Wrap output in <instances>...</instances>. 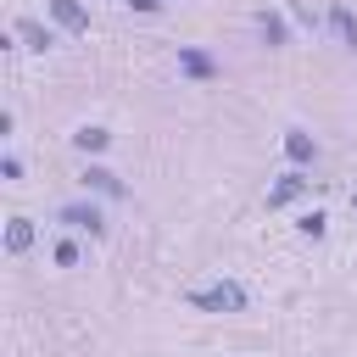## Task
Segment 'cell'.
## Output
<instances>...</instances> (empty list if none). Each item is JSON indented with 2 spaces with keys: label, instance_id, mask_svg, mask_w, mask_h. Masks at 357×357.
Listing matches in <instances>:
<instances>
[{
  "label": "cell",
  "instance_id": "cell-1",
  "mask_svg": "<svg viewBox=\"0 0 357 357\" xmlns=\"http://www.w3.org/2000/svg\"><path fill=\"white\" fill-rule=\"evenodd\" d=\"M190 307H201V312H240L245 307V290L234 279H218L206 290H190Z\"/></svg>",
  "mask_w": 357,
  "mask_h": 357
},
{
  "label": "cell",
  "instance_id": "cell-2",
  "mask_svg": "<svg viewBox=\"0 0 357 357\" xmlns=\"http://www.w3.org/2000/svg\"><path fill=\"white\" fill-rule=\"evenodd\" d=\"M61 223H67V229H84L89 240H100V234H106V218H100L89 201H73V206H61Z\"/></svg>",
  "mask_w": 357,
  "mask_h": 357
},
{
  "label": "cell",
  "instance_id": "cell-3",
  "mask_svg": "<svg viewBox=\"0 0 357 357\" xmlns=\"http://www.w3.org/2000/svg\"><path fill=\"white\" fill-rule=\"evenodd\" d=\"M178 67H184L190 78H201V84H206V78H218V61H212L206 50H195V45H184V50H178Z\"/></svg>",
  "mask_w": 357,
  "mask_h": 357
},
{
  "label": "cell",
  "instance_id": "cell-4",
  "mask_svg": "<svg viewBox=\"0 0 357 357\" xmlns=\"http://www.w3.org/2000/svg\"><path fill=\"white\" fill-rule=\"evenodd\" d=\"M50 17H56L67 33H84V28H89V11H84L78 0H50Z\"/></svg>",
  "mask_w": 357,
  "mask_h": 357
},
{
  "label": "cell",
  "instance_id": "cell-5",
  "mask_svg": "<svg viewBox=\"0 0 357 357\" xmlns=\"http://www.w3.org/2000/svg\"><path fill=\"white\" fill-rule=\"evenodd\" d=\"M284 156H290L296 167H307V162L318 156V145H312V134H301V128H290V134H284Z\"/></svg>",
  "mask_w": 357,
  "mask_h": 357
},
{
  "label": "cell",
  "instance_id": "cell-6",
  "mask_svg": "<svg viewBox=\"0 0 357 357\" xmlns=\"http://www.w3.org/2000/svg\"><path fill=\"white\" fill-rule=\"evenodd\" d=\"M296 195H307V178H301V173H284V178L268 190V206H290Z\"/></svg>",
  "mask_w": 357,
  "mask_h": 357
},
{
  "label": "cell",
  "instance_id": "cell-7",
  "mask_svg": "<svg viewBox=\"0 0 357 357\" xmlns=\"http://www.w3.org/2000/svg\"><path fill=\"white\" fill-rule=\"evenodd\" d=\"M28 245H33V223H28V218H11V223H6V251L22 257Z\"/></svg>",
  "mask_w": 357,
  "mask_h": 357
},
{
  "label": "cell",
  "instance_id": "cell-8",
  "mask_svg": "<svg viewBox=\"0 0 357 357\" xmlns=\"http://www.w3.org/2000/svg\"><path fill=\"white\" fill-rule=\"evenodd\" d=\"M84 184L100 190V195H123V178H117L112 167H84Z\"/></svg>",
  "mask_w": 357,
  "mask_h": 357
},
{
  "label": "cell",
  "instance_id": "cell-9",
  "mask_svg": "<svg viewBox=\"0 0 357 357\" xmlns=\"http://www.w3.org/2000/svg\"><path fill=\"white\" fill-rule=\"evenodd\" d=\"M329 22H335V33L346 39V50H357V17H351V6H329Z\"/></svg>",
  "mask_w": 357,
  "mask_h": 357
},
{
  "label": "cell",
  "instance_id": "cell-10",
  "mask_svg": "<svg viewBox=\"0 0 357 357\" xmlns=\"http://www.w3.org/2000/svg\"><path fill=\"white\" fill-rule=\"evenodd\" d=\"M17 39H22L28 50H45V45H50V33H45V28L33 22V17H22V22H17Z\"/></svg>",
  "mask_w": 357,
  "mask_h": 357
},
{
  "label": "cell",
  "instance_id": "cell-11",
  "mask_svg": "<svg viewBox=\"0 0 357 357\" xmlns=\"http://www.w3.org/2000/svg\"><path fill=\"white\" fill-rule=\"evenodd\" d=\"M257 28H262V39H268V45H284V39H290V33H284V17H273V11H262V17H257Z\"/></svg>",
  "mask_w": 357,
  "mask_h": 357
},
{
  "label": "cell",
  "instance_id": "cell-12",
  "mask_svg": "<svg viewBox=\"0 0 357 357\" xmlns=\"http://www.w3.org/2000/svg\"><path fill=\"white\" fill-rule=\"evenodd\" d=\"M73 145H78V151H106V145H112V134H106V128H78V134H73Z\"/></svg>",
  "mask_w": 357,
  "mask_h": 357
},
{
  "label": "cell",
  "instance_id": "cell-13",
  "mask_svg": "<svg viewBox=\"0 0 357 357\" xmlns=\"http://www.w3.org/2000/svg\"><path fill=\"white\" fill-rule=\"evenodd\" d=\"M324 223H329V218H324V212H307V218H301V223H296V229H301V234H307V240H318V234H324Z\"/></svg>",
  "mask_w": 357,
  "mask_h": 357
},
{
  "label": "cell",
  "instance_id": "cell-14",
  "mask_svg": "<svg viewBox=\"0 0 357 357\" xmlns=\"http://www.w3.org/2000/svg\"><path fill=\"white\" fill-rule=\"evenodd\" d=\"M50 257H56L61 268H73V262H78V245H73V240H56V251H50Z\"/></svg>",
  "mask_w": 357,
  "mask_h": 357
},
{
  "label": "cell",
  "instance_id": "cell-15",
  "mask_svg": "<svg viewBox=\"0 0 357 357\" xmlns=\"http://www.w3.org/2000/svg\"><path fill=\"white\" fill-rule=\"evenodd\" d=\"M128 6H134V11H156L162 0H128Z\"/></svg>",
  "mask_w": 357,
  "mask_h": 357
},
{
  "label": "cell",
  "instance_id": "cell-16",
  "mask_svg": "<svg viewBox=\"0 0 357 357\" xmlns=\"http://www.w3.org/2000/svg\"><path fill=\"white\" fill-rule=\"evenodd\" d=\"M351 212H357V195H351Z\"/></svg>",
  "mask_w": 357,
  "mask_h": 357
}]
</instances>
